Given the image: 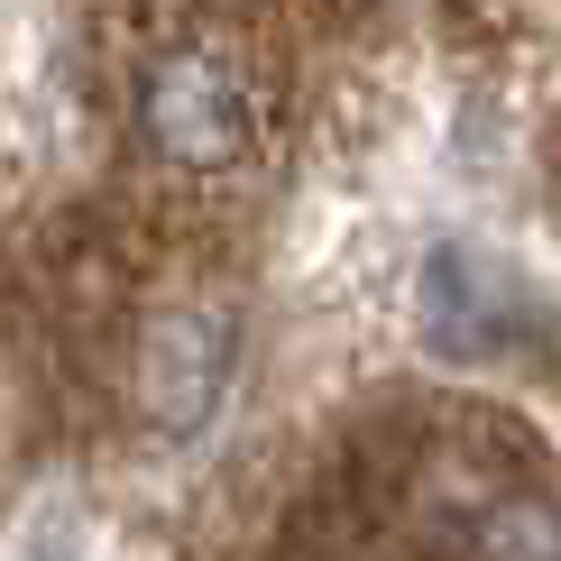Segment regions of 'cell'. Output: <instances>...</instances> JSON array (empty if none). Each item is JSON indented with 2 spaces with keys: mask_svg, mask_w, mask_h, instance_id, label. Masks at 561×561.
<instances>
[{
  "mask_svg": "<svg viewBox=\"0 0 561 561\" xmlns=\"http://www.w3.org/2000/svg\"><path fill=\"white\" fill-rule=\"evenodd\" d=\"M138 129H148V148L175 157V167H240L249 138H259V102H249L240 56H221V46H175V56H157L148 83H138Z\"/></svg>",
  "mask_w": 561,
  "mask_h": 561,
  "instance_id": "cell-2",
  "label": "cell"
},
{
  "mask_svg": "<svg viewBox=\"0 0 561 561\" xmlns=\"http://www.w3.org/2000/svg\"><path fill=\"white\" fill-rule=\"evenodd\" d=\"M424 341L451 368H534L552 350V304L525 267L488 249H433L424 259Z\"/></svg>",
  "mask_w": 561,
  "mask_h": 561,
  "instance_id": "cell-1",
  "label": "cell"
}]
</instances>
